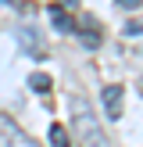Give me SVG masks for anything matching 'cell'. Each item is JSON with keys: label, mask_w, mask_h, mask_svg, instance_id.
Listing matches in <instances>:
<instances>
[{"label": "cell", "mask_w": 143, "mask_h": 147, "mask_svg": "<svg viewBox=\"0 0 143 147\" xmlns=\"http://www.w3.org/2000/svg\"><path fill=\"white\" fill-rule=\"evenodd\" d=\"M72 129H75V140L82 147H107V136L100 133L97 115L90 111L82 97H72Z\"/></svg>", "instance_id": "cell-1"}, {"label": "cell", "mask_w": 143, "mask_h": 147, "mask_svg": "<svg viewBox=\"0 0 143 147\" xmlns=\"http://www.w3.org/2000/svg\"><path fill=\"white\" fill-rule=\"evenodd\" d=\"M0 147H36V144L29 140V136L21 133L11 119H4V115H0Z\"/></svg>", "instance_id": "cell-2"}, {"label": "cell", "mask_w": 143, "mask_h": 147, "mask_svg": "<svg viewBox=\"0 0 143 147\" xmlns=\"http://www.w3.org/2000/svg\"><path fill=\"white\" fill-rule=\"evenodd\" d=\"M14 40L21 43V50H25V54H32V57H39L43 54V47H39V32H36V29H29V25H18L14 29Z\"/></svg>", "instance_id": "cell-3"}, {"label": "cell", "mask_w": 143, "mask_h": 147, "mask_svg": "<svg viewBox=\"0 0 143 147\" xmlns=\"http://www.w3.org/2000/svg\"><path fill=\"white\" fill-rule=\"evenodd\" d=\"M122 97H125V90H122V86H104V93H100L104 111L111 115V119H122Z\"/></svg>", "instance_id": "cell-4"}, {"label": "cell", "mask_w": 143, "mask_h": 147, "mask_svg": "<svg viewBox=\"0 0 143 147\" xmlns=\"http://www.w3.org/2000/svg\"><path fill=\"white\" fill-rule=\"evenodd\" d=\"M47 14H50V22H54L57 32H72V29H75V22L68 18V11H64V7H50Z\"/></svg>", "instance_id": "cell-5"}, {"label": "cell", "mask_w": 143, "mask_h": 147, "mask_svg": "<svg viewBox=\"0 0 143 147\" xmlns=\"http://www.w3.org/2000/svg\"><path fill=\"white\" fill-rule=\"evenodd\" d=\"M68 129L64 126H50V147H68Z\"/></svg>", "instance_id": "cell-6"}, {"label": "cell", "mask_w": 143, "mask_h": 147, "mask_svg": "<svg viewBox=\"0 0 143 147\" xmlns=\"http://www.w3.org/2000/svg\"><path fill=\"white\" fill-rule=\"evenodd\" d=\"M29 86H32V90H39V93H47V90H50V76L32 72V76H29Z\"/></svg>", "instance_id": "cell-7"}, {"label": "cell", "mask_w": 143, "mask_h": 147, "mask_svg": "<svg viewBox=\"0 0 143 147\" xmlns=\"http://www.w3.org/2000/svg\"><path fill=\"white\" fill-rule=\"evenodd\" d=\"M82 47H86V50H97V47H100V36H97V32H82Z\"/></svg>", "instance_id": "cell-8"}, {"label": "cell", "mask_w": 143, "mask_h": 147, "mask_svg": "<svg viewBox=\"0 0 143 147\" xmlns=\"http://www.w3.org/2000/svg\"><path fill=\"white\" fill-rule=\"evenodd\" d=\"M136 32H143V22H129L125 25V36H136Z\"/></svg>", "instance_id": "cell-9"}, {"label": "cell", "mask_w": 143, "mask_h": 147, "mask_svg": "<svg viewBox=\"0 0 143 147\" xmlns=\"http://www.w3.org/2000/svg\"><path fill=\"white\" fill-rule=\"evenodd\" d=\"M118 4H122V7H140L143 0H118Z\"/></svg>", "instance_id": "cell-10"}, {"label": "cell", "mask_w": 143, "mask_h": 147, "mask_svg": "<svg viewBox=\"0 0 143 147\" xmlns=\"http://www.w3.org/2000/svg\"><path fill=\"white\" fill-rule=\"evenodd\" d=\"M4 4H11V0H4Z\"/></svg>", "instance_id": "cell-11"}]
</instances>
